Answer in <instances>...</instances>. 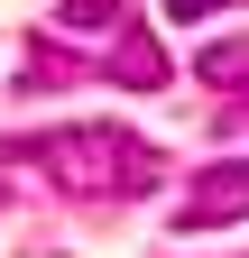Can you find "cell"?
I'll return each instance as SVG.
<instances>
[{
  "instance_id": "cell-6",
  "label": "cell",
  "mask_w": 249,
  "mask_h": 258,
  "mask_svg": "<svg viewBox=\"0 0 249 258\" xmlns=\"http://www.w3.org/2000/svg\"><path fill=\"white\" fill-rule=\"evenodd\" d=\"M203 10H222V0H166V19H203Z\"/></svg>"
},
{
  "instance_id": "cell-5",
  "label": "cell",
  "mask_w": 249,
  "mask_h": 258,
  "mask_svg": "<svg viewBox=\"0 0 249 258\" xmlns=\"http://www.w3.org/2000/svg\"><path fill=\"white\" fill-rule=\"evenodd\" d=\"M120 0H65V28H111Z\"/></svg>"
},
{
  "instance_id": "cell-1",
  "label": "cell",
  "mask_w": 249,
  "mask_h": 258,
  "mask_svg": "<svg viewBox=\"0 0 249 258\" xmlns=\"http://www.w3.org/2000/svg\"><path fill=\"white\" fill-rule=\"evenodd\" d=\"M10 166H46L65 194H92V203H120V194H148L166 175V157L120 120H74V129H37V139H0Z\"/></svg>"
},
{
  "instance_id": "cell-4",
  "label": "cell",
  "mask_w": 249,
  "mask_h": 258,
  "mask_svg": "<svg viewBox=\"0 0 249 258\" xmlns=\"http://www.w3.org/2000/svg\"><path fill=\"white\" fill-rule=\"evenodd\" d=\"M194 74L222 92V83H249V37H212L203 55H194Z\"/></svg>"
},
{
  "instance_id": "cell-3",
  "label": "cell",
  "mask_w": 249,
  "mask_h": 258,
  "mask_svg": "<svg viewBox=\"0 0 249 258\" xmlns=\"http://www.w3.org/2000/svg\"><path fill=\"white\" fill-rule=\"evenodd\" d=\"M166 74H175V64H166V46L148 37V28H130V37L111 46V83H120V92H157Z\"/></svg>"
},
{
  "instance_id": "cell-2",
  "label": "cell",
  "mask_w": 249,
  "mask_h": 258,
  "mask_svg": "<svg viewBox=\"0 0 249 258\" xmlns=\"http://www.w3.org/2000/svg\"><path fill=\"white\" fill-rule=\"evenodd\" d=\"M222 221H249V157H222L175 194V231H222Z\"/></svg>"
}]
</instances>
